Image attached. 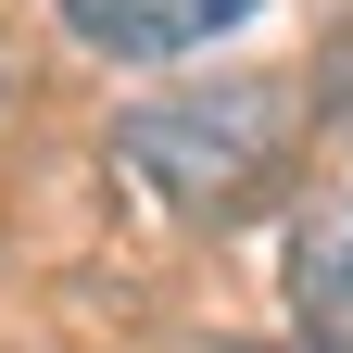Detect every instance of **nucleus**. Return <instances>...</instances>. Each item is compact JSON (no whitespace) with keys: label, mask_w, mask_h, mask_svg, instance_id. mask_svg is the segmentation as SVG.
<instances>
[{"label":"nucleus","mask_w":353,"mask_h":353,"mask_svg":"<svg viewBox=\"0 0 353 353\" xmlns=\"http://www.w3.org/2000/svg\"><path fill=\"white\" fill-rule=\"evenodd\" d=\"M278 152H290V88H265V76L164 88V101H139V114L114 126V164L139 176L152 202H176V214L252 202L265 176H278Z\"/></svg>","instance_id":"nucleus-1"},{"label":"nucleus","mask_w":353,"mask_h":353,"mask_svg":"<svg viewBox=\"0 0 353 353\" xmlns=\"http://www.w3.org/2000/svg\"><path fill=\"white\" fill-rule=\"evenodd\" d=\"M240 13L252 0H63V26L88 51H114V63H176V51H202V38H228Z\"/></svg>","instance_id":"nucleus-2"},{"label":"nucleus","mask_w":353,"mask_h":353,"mask_svg":"<svg viewBox=\"0 0 353 353\" xmlns=\"http://www.w3.org/2000/svg\"><path fill=\"white\" fill-rule=\"evenodd\" d=\"M290 316H303L316 353H353V202L290 228Z\"/></svg>","instance_id":"nucleus-3"},{"label":"nucleus","mask_w":353,"mask_h":353,"mask_svg":"<svg viewBox=\"0 0 353 353\" xmlns=\"http://www.w3.org/2000/svg\"><path fill=\"white\" fill-rule=\"evenodd\" d=\"M265 353H278V341H265Z\"/></svg>","instance_id":"nucleus-4"}]
</instances>
